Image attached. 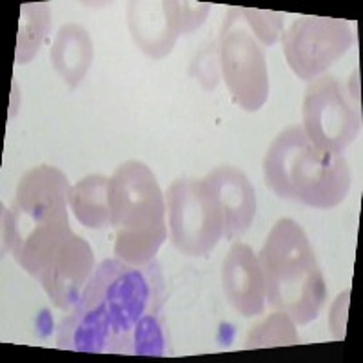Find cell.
<instances>
[{"label":"cell","instance_id":"ffe728a7","mask_svg":"<svg viewBox=\"0 0 363 363\" xmlns=\"http://www.w3.org/2000/svg\"><path fill=\"white\" fill-rule=\"evenodd\" d=\"M238 9L244 22L247 24L249 31L255 35V38L260 42V45H272L281 37V31H284V17H281L280 13L252 8Z\"/></svg>","mask_w":363,"mask_h":363},{"label":"cell","instance_id":"ba28073f","mask_svg":"<svg viewBox=\"0 0 363 363\" xmlns=\"http://www.w3.org/2000/svg\"><path fill=\"white\" fill-rule=\"evenodd\" d=\"M171 242L182 255L202 258L223 236V215L206 180H177L165 194Z\"/></svg>","mask_w":363,"mask_h":363},{"label":"cell","instance_id":"6da1fadb","mask_svg":"<svg viewBox=\"0 0 363 363\" xmlns=\"http://www.w3.org/2000/svg\"><path fill=\"white\" fill-rule=\"evenodd\" d=\"M264 177L277 196L316 209L340 206L351 189L345 157L318 147L301 125L284 129L272 140L264 158Z\"/></svg>","mask_w":363,"mask_h":363},{"label":"cell","instance_id":"603a6c76","mask_svg":"<svg viewBox=\"0 0 363 363\" xmlns=\"http://www.w3.org/2000/svg\"><path fill=\"white\" fill-rule=\"evenodd\" d=\"M347 306H349V291L340 294V296L336 298L335 303H333V307H330V314H329L330 330H333V336L338 340L345 338Z\"/></svg>","mask_w":363,"mask_h":363},{"label":"cell","instance_id":"ac0fdd59","mask_svg":"<svg viewBox=\"0 0 363 363\" xmlns=\"http://www.w3.org/2000/svg\"><path fill=\"white\" fill-rule=\"evenodd\" d=\"M296 323L285 313H271L262 322L249 330L245 340V349H264V347L296 345L300 342L296 333Z\"/></svg>","mask_w":363,"mask_h":363},{"label":"cell","instance_id":"7c38bea8","mask_svg":"<svg viewBox=\"0 0 363 363\" xmlns=\"http://www.w3.org/2000/svg\"><path fill=\"white\" fill-rule=\"evenodd\" d=\"M222 287L225 300L245 318L265 311V280L258 256L247 244L236 242L223 258Z\"/></svg>","mask_w":363,"mask_h":363},{"label":"cell","instance_id":"d6986e66","mask_svg":"<svg viewBox=\"0 0 363 363\" xmlns=\"http://www.w3.org/2000/svg\"><path fill=\"white\" fill-rule=\"evenodd\" d=\"M133 354L165 356L169 354V342L158 314H147L133 330Z\"/></svg>","mask_w":363,"mask_h":363},{"label":"cell","instance_id":"5b68a950","mask_svg":"<svg viewBox=\"0 0 363 363\" xmlns=\"http://www.w3.org/2000/svg\"><path fill=\"white\" fill-rule=\"evenodd\" d=\"M165 298L164 274L157 260L133 265L120 258L104 260L80 296V303L95 307L118 335L131 342L136 323L147 314H158Z\"/></svg>","mask_w":363,"mask_h":363},{"label":"cell","instance_id":"2e32d148","mask_svg":"<svg viewBox=\"0 0 363 363\" xmlns=\"http://www.w3.org/2000/svg\"><path fill=\"white\" fill-rule=\"evenodd\" d=\"M111 178L89 174L69 189V207L74 218L87 229L111 227Z\"/></svg>","mask_w":363,"mask_h":363},{"label":"cell","instance_id":"7402d4cb","mask_svg":"<svg viewBox=\"0 0 363 363\" xmlns=\"http://www.w3.org/2000/svg\"><path fill=\"white\" fill-rule=\"evenodd\" d=\"M167 6H169L171 17H173V22L180 35L193 33L194 29H199L206 22L211 11V4H207V2L167 0Z\"/></svg>","mask_w":363,"mask_h":363},{"label":"cell","instance_id":"5bb4252c","mask_svg":"<svg viewBox=\"0 0 363 363\" xmlns=\"http://www.w3.org/2000/svg\"><path fill=\"white\" fill-rule=\"evenodd\" d=\"M128 28L135 44L153 58L169 55L180 37L167 2H129Z\"/></svg>","mask_w":363,"mask_h":363},{"label":"cell","instance_id":"8fae6325","mask_svg":"<svg viewBox=\"0 0 363 363\" xmlns=\"http://www.w3.org/2000/svg\"><path fill=\"white\" fill-rule=\"evenodd\" d=\"M57 347L77 352L131 354V342L118 335L99 309L80 301L58 323Z\"/></svg>","mask_w":363,"mask_h":363},{"label":"cell","instance_id":"4fadbf2b","mask_svg":"<svg viewBox=\"0 0 363 363\" xmlns=\"http://www.w3.org/2000/svg\"><path fill=\"white\" fill-rule=\"evenodd\" d=\"M203 180L222 211L223 236L236 240L245 235L256 215V193L244 171L233 165H220Z\"/></svg>","mask_w":363,"mask_h":363},{"label":"cell","instance_id":"9c48e42d","mask_svg":"<svg viewBox=\"0 0 363 363\" xmlns=\"http://www.w3.org/2000/svg\"><path fill=\"white\" fill-rule=\"evenodd\" d=\"M69 180L53 165H37L22 174L11 209L2 206V242L11 251L15 242L33 227L69 222Z\"/></svg>","mask_w":363,"mask_h":363},{"label":"cell","instance_id":"7a4b0ae2","mask_svg":"<svg viewBox=\"0 0 363 363\" xmlns=\"http://www.w3.org/2000/svg\"><path fill=\"white\" fill-rule=\"evenodd\" d=\"M265 301L296 325L314 322L327 300V285L306 231L291 218L278 220L258 255Z\"/></svg>","mask_w":363,"mask_h":363},{"label":"cell","instance_id":"e0dca14e","mask_svg":"<svg viewBox=\"0 0 363 363\" xmlns=\"http://www.w3.org/2000/svg\"><path fill=\"white\" fill-rule=\"evenodd\" d=\"M51 11L45 2L21 6V24H18L15 64H28L40 50L45 35L50 31Z\"/></svg>","mask_w":363,"mask_h":363},{"label":"cell","instance_id":"3957f363","mask_svg":"<svg viewBox=\"0 0 363 363\" xmlns=\"http://www.w3.org/2000/svg\"><path fill=\"white\" fill-rule=\"evenodd\" d=\"M115 255L133 265L153 262L167 238L165 196L144 162L128 160L116 167L109 186Z\"/></svg>","mask_w":363,"mask_h":363},{"label":"cell","instance_id":"9a60e30c","mask_svg":"<svg viewBox=\"0 0 363 363\" xmlns=\"http://www.w3.org/2000/svg\"><path fill=\"white\" fill-rule=\"evenodd\" d=\"M95 57L93 40L80 24H66L58 29L51 44L50 58L55 71L69 87H77L89 71Z\"/></svg>","mask_w":363,"mask_h":363},{"label":"cell","instance_id":"52a82bcc","mask_svg":"<svg viewBox=\"0 0 363 363\" xmlns=\"http://www.w3.org/2000/svg\"><path fill=\"white\" fill-rule=\"evenodd\" d=\"M301 128L318 147L342 155L362 133L358 95L333 74L311 80L303 96Z\"/></svg>","mask_w":363,"mask_h":363},{"label":"cell","instance_id":"44dd1931","mask_svg":"<svg viewBox=\"0 0 363 363\" xmlns=\"http://www.w3.org/2000/svg\"><path fill=\"white\" fill-rule=\"evenodd\" d=\"M191 74L202 84L203 89H215L220 82V55L218 42H207L199 53L194 55L191 64Z\"/></svg>","mask_w":363,"mask_h":363},{"label":"cell","instance_id":"8992f818","mask_svg":"<svg viewBox=\"0 0 363 363\" xmlns=\"http://www.w3.org/2000/svg\"><path fill=\"white\" fill-rule=\"evenodd\" d=\"M218 55L220 73L233 100L249 113L264 108L269 96L267 60L238 8L227 11L220 28Z\"/></svg>","mask_w":363,"mask_h":363},{"label":"cell","instance_id":"277c9868","mask_svg":"<svg viewBox=\"0 0 363 363\" xmlns=\"http://www.w3.org/2000/svg\"><path fill=\"white\" fill-rule=\"evenodd\" d=\"M17 264L42 285L60 311L79 303L95 272V255L69 222H50L29 229L11 249Z\"/></svg>","mask_w":363,"mask_h":363},{"label":"cell","instance_id":"30bf717a","mask_svg":"<svg viewBox=\"0 0 363 363\" xmlns=\"http://www.w3.org/2000/svg\"><path fill=\"white\" fill-rule=\"evenodd\" d=\"M352 44L351 24L343 18L300 15L281 33L285 60L301 80L325 74Z\"/></svg>","mask_w":363,"mask_h":363}]
</instances>
